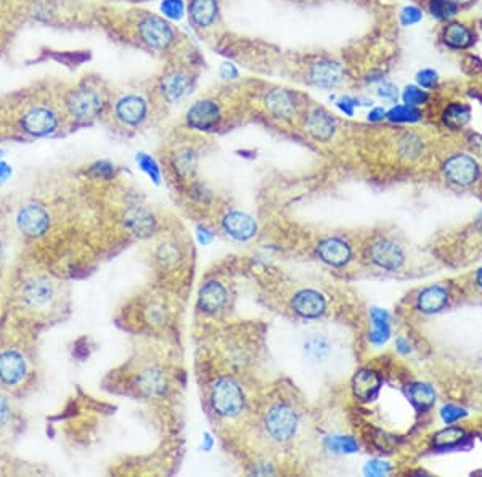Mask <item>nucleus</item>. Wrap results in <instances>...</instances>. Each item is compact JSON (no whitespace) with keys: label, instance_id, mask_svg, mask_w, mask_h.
Returning <instances> with one entry per match:
<instances>
[{"label":"nucleus","instance_id":"obj_34","mask_svg":"<svg viewBox=\"0 0 482 477\" xmlns=\"http://www.w3.org/2000/svg\"><path fill=\"white\" fill-rule=\"evenodd\" d=\"M327 447L330 452L341 453V455H349L359 450V443L349 435H331L327 439Z\"/></svg>","mask_w":482,"mask_h":477},{"label":"nucleus","instance_id":"obj_23","mask_svg":"<svg viewBox=\"0 0 482 477\" xmlns=\"http://www.w3.org/2000/svg\"><path fill=\"white\" fill-rule=\"evenodd\" d=\"M448 304V291L446 286L434 285L424 288L416 298V309L421 313H437Z\"/></svg>","mask_w":482,"mask_h":477},{"label":"nucleus","instance_id":"obj_10","mask_svg":"<svg viewBox=\"0 0 482 477\" xmlns=\"http://www.w3.org/2000/svg\"><path fill=\"white\" fill-rule=\"evenodd\" d=\"M27 363L18 350L7 349L0 352V383L7 387H15L25 381Z\"/></svg>","mask_w":482,"mask_h":477},{"label":"nucleus","instance_id":"obj_31","mask_svg":"<svg viewBox=\"0 0 482 477\" xmlns=\"http://www.w3.org/2000/svg\"><path fill=\"white\" fill-rule=\"evenodd\" d=\"M463 441H466L465 429L457 428V426H448V428L439 430L433 435V447L442 450V448L457 447Z\"/></svg>","mask_w":482,"mask_h":477},{"label":"nucleus","instance_id":"obj_35","mask_svg":"<svg viewBox=\"0 0 482 477\" xmlns=\"http://www.w3.org/2000/svg\"><path fill=\"white\" fill-rule=\"evenodd\" d=\"M174 166L175 170L182 175V177H188L194 172V168H196V156L192 150H183L179 151V155H175L174 157Z\"/></svg>","mask_w":482,"mask_h":477},{"label":"nucleus","instance_id":"obj_47","mask_svg":"<svg viewBox=\"0 0 482 477\" xmlns=\"http://www.w3.org/2000/svg\"><path fill=\"white\" fill-rule=\"evenodd\" d=\"M384 118H386V111H384L383 108H373L368 113V121H372V123H379V121H383Z\"/></svg>","mask_w":482,"mask_h":477},{"label":"nucleus","instance_id":"obj_25","mask_svg":"<svg viewBox=\"0 0 482 477\" xmlns=\"http://www.w3.org/2000/svg\"><path fill=\"white\" fill-rule=\"evenodd\" d=\"M219 7L217 0H192L190 2V18L198 27H210L216 21Z\"/></svg>","mask_w":482,"mask_h":477},{"label":"nucleus","instance_id":"obj_41","mask_svg":"<svg viewBox=\"0 0 482 477\" xmlns=\"http://www.w3.org/2000/svg\"><path fill=\"white\" fill-rule=\"evenodd\" d=\"M421 18H423V13H421L420 8H416L414 5L405 7L401 13V23L404 26H414L416 23L421 21Z\"/></svg>","mask_w":482,"mask_h":477},{"label":"nucleus","instance_id":"obj_12","mask_svg":"<svg viewBox=\"0 0 482 477\" xmlns=\"http://www.w3.org/2000/svg\"><path fill=\"white\" fill-rule=\"evenodd\" d=\"M114 114L124 126L137 127L147 119L148 103L140 95H126L118 100L114 106Z\"/></svg>","mask_w":482,"mask_h":477},{"label":"nucleus","instance_id":"obj_22","mask_svg":"<svg viewBox=\"0 0 482 477\" xmlns=\"http://www.w3.org/2000/svg\"><path fill=\"white\" fill-rule=\"evenodd\" d=\"M227 302V291L219 281H207L201 286L198 296V307L205 313H216Z\"/></svg>","mask_w":482,"mask_h":477},{"label":"nucleus","instance_id":"obj_7","mask_svg":"<svg viewBox=\"0 0 482 477\" xmlns=\"http://www.w3.org/2000/svg\"><path fill=\"white\" fill-rule=\"evenodd\" d=\"M60 119L53 109L37 106L27 111L21 119V127L32 137H47L58 129Z\"/></svg>","mask_w":482,"mask_h":477},{"label":"nucleus","instance_id":"obj_52","mask_svg":"<svg viewBox=\"0 0 482 477\" xmlns=\"http://www.w3.org/2000/svg\"><path fill=\"white\" fill-rule=\"evenodd\" d=\"M198 235H199V242H201V243H210L211 238H212V235L211 233L207 235V230H205V229L199 230Z\"/></svg>","mask_w":482,"mask_h":477},{"label":"nucleus","instance_id":"obj_46","mask_svg":"<svg viewBox=\"0 0 482 477\" xmlns=\"http://www.w3.org/2000/svg\"><path fill=\"white\" fill-rule=\"evenodd\" d=\"M338 108H340L342 113H346L347 116L354 114V108L357 105H359V101L355 99H351V96H341L340 100H338Z\"/></svg>","mask_w":482,"mask_h":477},{"label":"nucleus","instance_id":"obj_11","mask_svg":"<svg viewBox=\"0 0 482 477\" xmlns=\"http://www.w3.org/2000/svg\"><path fill=\"white\" fill-rule=\"evenodd\" d=\"M220 123V108L214 100H199L187 113V124L196 131H214Z\"/></svg>","mask_w":482,"mask_h":477},{"label":"nucleus","instance_id":"obj_40","mask_svg":"<svg viewBox=\"0 0 482 477\" xmlns=\"http://www.w3.org/2000/svg\"><path fill=\"white\" fill-rule=\"evenodd\" d=\"M416 82H418L421 89H434L439 84V76L433 69H421L416 74Z\"/></svg>","mask_w":482,"mask_h":477},{"label":"nucleus","instance_id":"obj_18","mask_svg":"<svg viewBox=\"0 0 482 477\" xmlns=\"http://www.w3.org/2000/svg\"><path fill=\"white\" fill-rule=\"evenodd\" d=\"M381 389V376L370 368H364L352 378V392L360 402H370L377 399Z\"/></svg>","mask_w":482,"mask_h":477},{"label":"nucleus","instance_id":"obj_44","mask_svg":"<svg viewBox=\"0 0 482 477\" xmlns=\"http://www.w3.org/2000/svg\"><path fill=\"white\" fill-rule=\"evenodd\" d=\"M10 416H12L10 404H8L7 397L3 396V394H0V429L5 428V426L8 424Z\"/></svg>","mask_w":482,"mask_h":477},{"label":"nucleus","instance_id":"obj_49","mask_svg":"<svg viewBox=\"0 0 482 477\" xmlns=\"http://www.w3.org/2000/svg\"><path fill=\"white\" fill-rule=\"evenodd\" d=\"M12 174V168L5 163H0V185H2L5 180L10 177Z\"/></svg>","mask_w":482,"mask_h":477},{"label":"nucleus","instance_id":"obj_19","mask_svg":"<svg viewBox=\"0 0 482 477\" xmlns=\"http://www.w3.org/2000/svg\"><path fill=\"white\" fill-rule=\"evenodd\" d=\"M137 389L148 399H157L168 389V378L161 368L150 367L138 374Z\"/></svg>","mask_w":482,"mask_h":477},{"label":"nucleus","instance_id":"obj_4","mask_svg":"<svg viewBox=\"0 0 482 477\" xmlns=\"http://www.w3.org/2000/svg\"><path fill=\"white\" fill-rule=\"evenodd\" d=\"M444 177L457 187H470L479 177V166L470 155L457 153L447 157L442 166Z\"/></svg>","mask_w":482,"mask_h":477},{"label":"nucleus","instance_id":"obj_6","mask_svg":"<svg viewBox=\"0 0 482 477\" xmlns=\"http://www.w3.org/2000/svg\"><path fill=\"white\" fill-rule=\"evenodd\" d=\"M138 36L150 49L164 50L174 42V31L163 18L148 15L138 23Z\"/></svg>","mask_w":482,"mask_h":477},{"label":"nucleus","instance_id":"obj_43","mask_svg":"<svg viewBox=\"0 0 482 477\" xmlns=\"http://www.w3.org/2000/svg\"><path fill=\"white\" fill-rule=\"evenodd\" d=\"M114 169L113 164L106 163V161H100V163H97L92 166V174L95 175V177H101V179H108L113 175Z\"/></svg>","mask_w":482,"mask_h":477},{"label":"nucleus","instance_id":"obj_17","mask_svg":"<svg viewBox=\"0 0 482 477\" xmlns=\"http://www.w3.org/2000/svg\"><path fill=\"white\" fill-rule=\"evenodd\" d=\"M305 129L318 142H330L336 132V123L325 109L314 108L305 119Z\"/></svg>","mask_w":482,"mask_h":477},{"label":"nucleus","instance_id":"obj_26","mask_svg":"<svg viewBox=\"0 0 482 477\" xmlns=\"http://www.w3.org/2000/svg\"><path fill=\"white\" fill-rule=\"evenodd\" d=\"M442 40L451 49L460 50L471 47L472 42H474V36H472L470 27L461 25V23H451V25L444 27Z\"/></svg>","mask_w":482,"mask_h":477},{"label":"nucleus","instance_id":"obj_39","mask_svg":"<svg viewBox=\"0 0 482 477\" xmlns=\"http://www.w3.org/2000/svg\"><path fill=\"white\" fill-rule=\"evenodd\" d=\"M466 415L468 413H466L465 409H460V407H457V405H453V404L444 405L442 409H440V418H442V421L446 424L457 423V421H460L461 418H465Z\"/></svg>","mask_w":482,"mask_h":477},{"label":"nucleus","instance_id":"obj_9","mask_svg":"<svg viewBox=\"0 0 482 477\" xmlns=\"http://www.w3.org/2000/svg\"><path fill=\"white\" fill-rule=\"evenodd\" d=\"M55 294V285L49 278L45 276H36L32 280L23 286V302L31 309H45L53 302Z\"/></svg>","mask_w":482,"mask_h":477},{"label":"nucleus","instance_id":"obj_13","mask_svg":"<svg viewBox=\"0 0 482 477\" xmlns=\"http://www.w3.org/2000/svg\"><path fill=\"white\" fill-rule=\"evenodd\" d=\"M291 309L304 320H315L327 312L325 296L315 289H303L294 294L291 300Z\"/></svg>","mask_w":482,"mask_h":477},{"label":"nucleus","instance_id":"obj_38","mask_svg":"<svg viewBox=\"0 0 482 477\" xmlns=\"http://www.w3.org/2000/svg\"><path fill=\"white\" fill-rule=\"evenodd\" d=\"M161 12L164 13L166 18L169 20H182L185 13V5L182 0H164L161 3Z\"/></svg>","mask_w":482,"mask_h":477},{"label":"nucleus","instance_id":"obj_30","mask_svg":"<svg viewBox=\"0 0 482 477\" xmlns=\"http://www.w3.org/2000/svg\"><path fill=\"white\" fill-rule=\"evenodd\" d=\"M331 354V342L325 336H310L304 342V355L310 362H323Z\"/></svg>","mask_w":482,"mask_h":477},{"label":"nucleus","instance_id":"obj_5","mask_svg":"<svg viewBox=\"0 0 482 477\" xmlns=\"http://www.w3.org/2000/svg\"><path fill=\"white\" fill-rule=\"evenodd\" d=\"M368 259L375 267L388 272H396L404 266L405 253L404 248L391 238L377 240L368 248Z\"/></svg>","mask_w":482,"mask_h":477},{"label":"nucleus","instance_id":"obj_54","mask_svg":"<svg viewBox=\"0 0 482 477\" xmlns=\"http://www.w3.org/2000/svg\"><path fill=\"white\" fill-rule=\"evenodd\" d=\"M2 257H3V243L2 240H0V261H2Z\"/></svg>","mask_w":482,"mask_h":477},{"label":"nucleus","instance_id":"obj_50","mask_svg":"<svg viewBox=\"0 0 482 477\" xmlns=\"http://www.w3.org/2000/svg\"><path fill=\"white\" fill-rule=\"evenodd\" d=\"M471 148L477 153V155L482 156V137L481 136L471 137Z\"/></svg>","mask_w":482,"mask_h":477},{"label":"nucleus","instance_id":"obj_37","mask_svg":"<svg viewBox=\"0 0 482 477\" xmlns=\"http://www.w3.org/2000/svg\"><path fill=\"white\" fill-rule=\"evenodd\" d=\"M137 163H138V166H140V169L143 170V172H147L148 175H150L153 182L160 183L161 170H160V168H157L156 161L153 159L151 156L145 155V153H140V155L137 156Z\"/></svg>","mask_w":482,"mask_h":477},{"label":"nucleus","instance_id":"obj_45","mask_svg":"<svg viewBox=\"0 0 482 477\" xmlns=\"http://www.w3.org/2000/svg\"><path fill=\"white\" fill-rule=\"evenodd\" d=\"M378 95L381 96V99L396 101L397 99V87L392 84V82H383L381 86L378 87Z\"/></svg>","mask_w":482,"mask_h":477},{"label":"nucleus","instance_id":"obj_8","mask_svg":"<svg viewBox=\"0 0 482 477\" xmlns=\"http://www.w3.org/2000/svg\"><path fill=\"white\" fill-rule=\"evenodd\" d=\"M16 225L21 233L31 238H39L45 235L50 229V216L40 205L23 206L16 216Z\"/></svg>","mask_w":482,"mask_h":477},{"label":"nucleus","instance_id":"obj_15","mask_svg":"<svg viewBox=\"0 0 482 477\" xmlns=\"http://www.w3.org/2000/svg\"><path fill=\"white\" fill-rule=\"evenodd\" d=\"M309 79L314 86L333 89L344 81V69L340 63L330 60H320L309 69Z\"/></svg>","mask_w":482,"mask_h":477},{"label":"nucleus","instance_id":"obj_28","mask_svg":"<svg viewBox=\"0 0 482 477\" xmlns=\"http://www.w3.org/2000/svg\"><path fill=\"white\" fill-rule=\"evenodd\" d=\"M407 396L418 411H426L435 404V392L433 386L426 383H414L407 389Z\"/></svg>","mask_w":482,"mask_h":477},{"label":"nucleus","instance_id":"obj_16","mask_svg":"<svg viewBox=\"0 0 482 477\" xmlns=\"http://www.w3.org/2000/svg\"><path fill=\"white\" fill-rule=\"evenodd\" d=\"M222 229L236 242H248L257 233V225L251 216L240 211H231L222 219Z\"/></svg>","mask_w":482,"mask_h":477},{"label":"nucleus","instance_id":"obj_32","mask_svg":"<svg viewBox=\"0 0 482 477\" xmlns=\"http://www.w3.org/2000/svg\"><path fill=\"white\" fill-rule=\"evenodd\" d=\"M429 13L439 21L452 20L458 13V3L455 0H431Z\"/></svg>","mask_w":482,"mask_h":477},{"label":"nucleus","instance_id":"obj_42","mask_svg":"<svg viewBox=\"0 0 482 477\" xmlns=\"http://www.w3.org/2000/svg\"><path fill=\"white\" fill-rule=\"evenodd\" d=\"M389 471H391V466L386 461L373 460L368 461L367 466H365V474L368 476H386Z\"/></svg>","mask_w":482,"mask_h":477},{"label":"nucleus","instance_id":"obj_53","mask_svg":"<svg viewBox=\"0 0 482 477\" xmlns=\"http://www.w3.org/2000/svg\"><path fill=\"white\" fill-rule=\"evenodd\" d=\"M474 281H476V285L479 286V288L482 289V268H479V270L476 272V275H474Z\"/></svg>","mask_w":482,"mask_h":477},{"label":"nucleus","instance_id":"obj_48","mask_svg":"<svg viewBox=\"0 0 482 477\" xmlns=\"http://www.w3.org/2000/svg\"><path fill=\"white\" fill-rule=\"evenodd\" d=\"M220 74H222V77L235 79L236 76H238V71H236V69L233 68V64L225 63L224 66H222V69H220Z\"/></svg>","mask_w":482,"mask_h":477},{"label":"nucleus","instance_id":"obj_20","mask_svg":"<svg viewBox=\"0 0 482 477\" xmlns=\"http://www.w3.org/2000/svg\"><path fill=\"white\" fill-rule=\"evenodd\" d=\"M124 225H126V229L131 231L132 235H136L137 238H148V236H151L156 230L155 217L140 206L131 207V209L126 211Z\"/></svg>","mask_w":482,"mask_h":477},{"label":"nucleus","instance_id":"obj_27","mask_svg":"<svg viewBox=\"0 0 482 477\" xmlns=\"http://www.w3.org/2000/svg\"><path fill=\"white\" fill-rule=\"evenodd\" d=\"M470 119L471 108L470 105L465 103H451L442 113L444 126L451 129V131H460L470 123Z\"/></svg>","mask_w":482,"mask_h":477},{"label":"nucleus","instance_id":"obj_3","mask_svg":"<svg viewBox=\"0 0 482 477\" xmlns=\"http://www.w3.org/2000/svg\"><path fill=\"white\" fill-rule=\"evenodd\" d=\"M299 426V416L288 404L273 405L266 416V430L273 441L288 442L294 437Z\"/></svg>","mask_w":482,"mask_h":477},{"label":"nucleus","instance_id":"obj_14","mask_svg":"<svg viewBox=\"0 0 482 477\" xmlns=\"http://www.w3.org/2000/svg\"><path fill=\"white\" fill-rule=\"evenodd\" d=\"M317 256L331 267H346L352 261V248L346 240L333 236L318 243Z\"/></svg>","mask_w":482,"mask_h":477},{"label":"nucleus","instance_id":"obj_2","mask_svg":"<svg viewBox=\"0 0 482 477\" xmlns=\"http://www.w3.org/2000/svg\"><path fill=\"white\" fill-rule=\"evenodd\" d=\"M211 405L212 410L224 418L238 415L244 405V396L238 383L231 378L217 379L211 389Z\"/></svg>","mask_w":482,"mask_h":477},{"label":"nucleus","instance_id":"obj_1","mask_svg":"<svg viewBox=\"0 0 482 477\" xmlns=\"http://www.w3.org/2000/svg\"><path fill=\"white\" fill-rule=\"evenodd\" d=\"M105 100L94 87L79 86L66 96V109L74 121L90 123L103 111Z\"/></svg>","mask_w":482,"mask_h":477},{"label":"nucleus","instance_id":"obj_29","mask_svg":"<svg viewBox=\"0 0 482 477\" xmlns=\"http://www.w3.org/2000/svg\"><path fill=\"white\" fill-rule=\"evenodd\" d=\"M372 325L373 330L370 333V341L375 346H381L391 337V320L386 310L373 309L372 310Z\"/></svg>","mask_w":482,"mask_h":477},{"label":"nucleus","instance_id":"obj_33","mask_svg":"<svg viewBox=\"0 0 482 477\" xmlns=\"http://www.w3.org/2000/svg\"><path fill=\"white\" fill-rule=\"evenodd\" d=\"M386 118L391 123H416L421 119V113L415 106L397 105L388 111Z\"/></svg>","mask_w":482,"mask_h":477},{"label":"nucleus","instance_id":"obj_24","mask_svg":"<svg viewBox=\"0 0 482 477\" xmlns=\"http://www.w3.org/2000/svg\"><path fill=\"white\" fill-rule=\"evenodd\" d=\"M190 87H192V82H190V77L187 74L174 71L163 77V81H161V94H163L164 99L170 101V103H175V101L182 100L183 96L188 94Z\"/></svg>","mask_w":482,"mask_h":477},{"label":"nucleus","instance_id":"obj_21","mask_svg":"<svg viewBox=\"0 0 482 477\" xmlns=\"http://www.w3.org/2000/svg\"><path fill=\"white\" fill-rule=\"evenodd\" d=\"M266 108L278 119H290L296 113V100L291 92L285 89H273L266 95Z\"/></svg>","mask_w":482,"mask_h":477},{"label":"nucleus","instance_id":"obj_36","mask_svg":"<svg viewBox=\"0 0 482 477\" xmlns=\"http://www.w3.org/2000/svg\"><path fill=\"white\" fill-rule=\"evenodd\" d=\"M428 99H429L428 92L421 90V87H416V86H407L404 92H402V100H404V103L415 106V108L420 105H424L426 101H428Z\"/></svg>","mask_w":482,"mask_h":477},{"label":"nucleus","instance_id":"obj_51","mask_svg":"<svg viewBox=\"0 0 482 477\" xmlns=\"http://www.w3.org/2000/svg\"><path fill=\"white\" fill-rule=\"evenodd\" d=\"M397 349H398V352H402V354H409L410 352L409 342H407L405 339H397Z\"/></svg>","mask_w":482,"mask_h":477}]
</instances>
